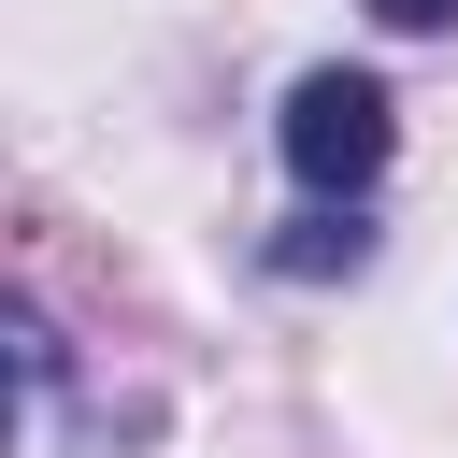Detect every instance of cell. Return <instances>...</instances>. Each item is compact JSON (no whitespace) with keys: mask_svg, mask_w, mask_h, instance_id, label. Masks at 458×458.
<instances>
[{"mask_svg":"<svg viewBox=\"0 0 458 458\" xmlns=\"http://www.w3.org/2000/svg\"><path fill=\"white\" fill-rule=\"evenodd\" d=\"M272 258H286V272H358V258H372V229H358V215H301Z\"/></svg>","mask_w":458,"mask_h":458,"instance_id":"2","label":"cell"},{"mask_svg":"<svg viewBox=\"0 0 458 458\" xmlns=\"http://www.w3.org/2000/svg\"><path fill=\"white\" fill-rule=\"evenodd\" d=\"M386 29H458V0H372Z\"/></svg>","mask_w":458,"mask_h":458,"instance_id":"3","label":"cell"},{"mask_svg":"<svg viewBox=\"0 0 458 458\" xmlns=\"http://www.w3.org/2000/svg\"><path fill=\"white\" fill-rule=\"evenodd\" d=\"M286 172L301 186H372L386 172V86L372 72H301L286 86Z\"/></svg>","mask_w":458,"mask_h":458,"instance_id":"1","label":"cell"}]
</instances>
